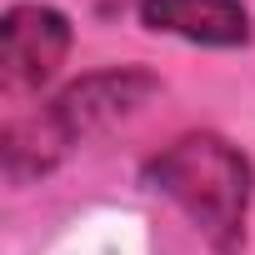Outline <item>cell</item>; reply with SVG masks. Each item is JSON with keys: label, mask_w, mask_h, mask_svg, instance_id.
Instances as JSON below:
<instances>
[{"label": "cell", "mask_w": 255, "mask_h": 255, "mask_svg": "<svg viewBox=\"0 0 255 255\" xmlns=\"http://www.w3.org/2000/svg\"><path fill=\"white\" fill-rule=\"evenodd\" d=\"M75 25L50 0H15L0 15V90L5 95H35L45 90L60 65L70 60Z\"/></svg>", "instance_id": "3"}, {"label": "cell", "mask_w": 255, "mask_h": 255, "mask_svg": "<svg viewBox=\"0 0 255 255\" xmlns=\"http://www.w3.org/2000/svg\"><path fill=\"white\" fill-rule=\"evenodd\" d=\"M145 190L165 195L210 255H245L250 205H255V160L220 130H185L140 165Z\"/></svg>", "instance_id": "2"}, {"label": "cell", "mask_w": 255, "mask_h": 255, "mask_svg": "<svg viewBox=\"0 0 255 255\" xmlns=\"http://www.w3.org/2000/svg\"><path fill=\"white\" fill-rule=\"evenodd\" d=\"M160 95V75L150 65H105L60 85L40 110L15 115L0 135V165L10 185L45 180L70 150L105 135L110 125L130 120L145 100Z\"/></svg>", "instance_id": "1"}, {"label": "cell", "mask_w": 255, "mask_h": 255, "mask_svg": "<svg viewBox=\"0 0 255 255\" xmlns=\"http://www.w3.org/2000/svg\"><path fill=\"white\" fill-rule=\"evenodd\" d=\"M135 15L150 35H170L200 50H245L255 40L245 0H135Z\"/></svg>", "instance_id": "4"}]
</instances>
